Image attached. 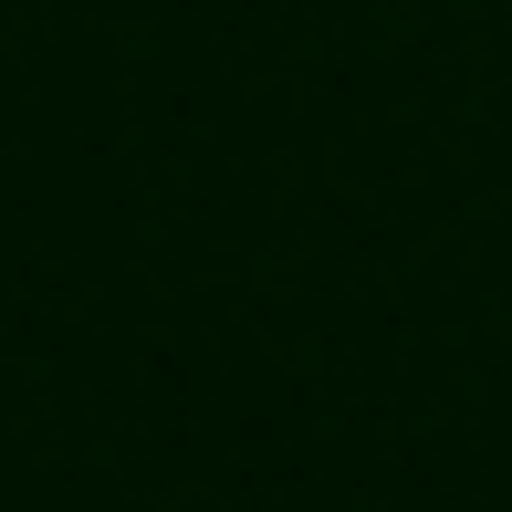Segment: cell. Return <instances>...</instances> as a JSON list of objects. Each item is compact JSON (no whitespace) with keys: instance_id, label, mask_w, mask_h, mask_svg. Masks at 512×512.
<instances>
[]
</instances>
